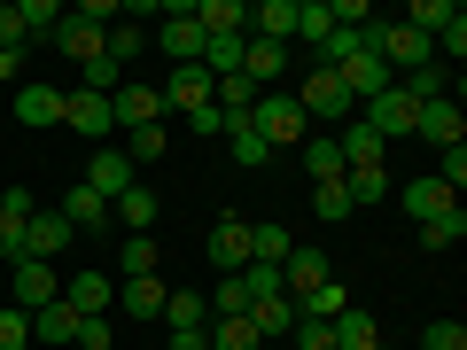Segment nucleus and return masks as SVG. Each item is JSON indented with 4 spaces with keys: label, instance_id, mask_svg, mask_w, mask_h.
<instances>
[{
    "label": "nucleus",
    "instance_id": "nucleus-1",
    "mask_svg": "<svg viewBox=\"0 0 467 350\" xmlns=\"http://www.w3.org/2000/svg\"><path fill=\"white\" fill-rule=\"evenodd\" d=\"M250 133L265 140V156L273 149H304V109H296V94H257V109H250Z\"/></svg>",
    "mask_w": 467,
    "mask_h": 350
},
{
    "label": "nucleus",
    "instance_id": "nucleus-2",
    "mask_svg": "<svg viewBox=\"0 0 467 350\" xmlns=\"http://www.w3.org/2000/svg\"><path fill=\"white\" fill-rule=\"evenodd\" d=\"M296 109H304V125L319 117V125L335 133V125H350V109H358V101L343 94V78H335V70H319V63H312V78L296 86Z\"/></svg>",
    "mask_w": 467,
    "mask_h": 350
},
{
    "label": "nucleus",
    "instance_id": "nucleus-3",
    "mask_svg": "<svg viewBox=\"0 0 467 350\" xmlns=\"http://www.w3.org/2000/svg\"><path fill=\"white\" fill-rule=\"evenodd\" d=\"M358 125H374L382 140H405L420 125V101L405 94V86H389V94H374V101H358Z\"/></svg>",
    "mask_w": 467,
    "mask_h": 350
},
{
    "label": "nucleus",
    "instance_id": "nucleus-4",
    "mask_svg": "<svg viewBox=\"0 0 467 350\" xmlns=\"http://www.w3.org/2000/svg\"><path fill=\"white\" fill-rule=\"evenodd\" d=\"M164 55L171 63H202V47H211V32L195 24V0H164Z\"/></svg>",
    "mask_w": 467,
    "mask_h": 350
},
{
    "label": "nucleus",
    "instance_id": "nucleus-5",
    "mask_svg": "<svg viewBox=\"0 0 467 350\" xmlns=\"http://www.w3.org/2000/svg\"><path fill=\"white\" fill-rule=\"evenodd\" d=\"M211 70L202 63H171V78L156 86V94H164V117H195V109H211Z\"/></svg>",
    "mask_w": 467,
    "mask_h": 350
},
{
    "label": "nucleus",
    "instance_id": "nucleus-6",
    "mask_svg": "<svg viewBox=\"0 0 467 350\" xmlns=\"http://www.w3.org/2000/svg\"><path fill=\"white\" fill-rule=\"evenodd\" d=\"M8 273H16V296H8L16 312H47V304H63V273H55V265H39V257H16Z\"/></svg>",
    "mask_w": 467,
    "mask_h": 350
},
{
    "label": "nucleus",
    "instance_id": "nucleus-7",
    "mask_svg": "<svg viewBox=\"0 0 467 350\" xmlns=\"http://www.w3.org/2000/svg\"><path fill=\"white\" fill-rule=\"evenodd\" d=\"M109 117L125 125V133H140V125H164V94H156V86H140V78H117Z\"/></svg>",
    "mask_w": 467,
    "mask_h": 350
},
{
    "label": "nucleus",
    "instance_id": "nucleus-8",
    "mask_svg": "<svg viewBox=\"0 0 467 350\" xmlns=\"http://www.w3.org/2000/svg\"><path fill=\"white\" fill-rule=\"evenodd\" d=\"M63 304L78 319H109V304H117V273H70L63 281Z\"/></svg>",
    "mask_w": 467,
    "mask_h": 350
},
{
    "label": "nucleus",
    "instance_id": "nucleus-9",
    "mask_svg": "<svg viewBox=\"0 0 467 350\" xmlns=\"http://www.w3.org/2000/svg\"><path fill=\"white\" fill-rule=\"evenodd\" d=\"M398 202H405V218H413V226H429V218H451V211H460V195H451L436 171H429V180H405Z\"/></svg>",
    "mask_w": 467,
    "mask_h": 350
},
{
    "label": "nucleus",
    "instance_id": "nucleus-10",
    "mask_svg": "<svg viewBox=\"0 0 467 350\" xmlns=\"http://www.w3.org/2000/svg\"><path fill=\"white\" fill-rule=\"evenodd\" d=\"M63 250H70V218H63V211H32V218H24V257L55 265Z\"/></svg>",
    "mask_w": 467,
    "mask_h": 350
},
{
    "label": "nucleus",
    "instance_id": "nucleus-11",
    "mask_svg": "<svg viewBox=\"0 0 467 350\" xmlns=\"http://www.w3.org/2000/svg\"><path fill=\"white\" fill-rule=\"evenodd\" d=\"M63 125L78 140H109L117 117H109V94H63Z\"/></svg>",
    "mask_w": 467,
    "mask_h": 350
},
{
    "label": "nucleus",
    "instance_id": "nucleus-12",
    "mask_svg": "<svg viewBox=\"0 0 467 350\" xmlns=\"http://www.w3.org/2000/svg\"><path fill=\"white\" fill-rule=\"evenodd\" d=\"M413 133L429 140L436 156H444V149H460V140H467V117H460V101H420V125H413Z\"/></svg>",
    "mask_w": 467,
    "mask_h": 350
},
{
    "label": "nucleus",
    "instance_id": "nucleus-13",
    "mask_svg": "<svg viewBox=\"0 0 467 350\" xmlns=\"http://www.w3.org/2000/svg\"><path fill=\"white\" fill-rule=\"evenodd\" d=\"M164 273H133V281H117V312L125 319H164Z\"/></svg>",
    "mask_w": 467,
    "mask_h": 350
},
{
    "label": "nucleus",
    "instance_id": "nucleus-14",
    "mask_svg": "<svg viewBox=\"0 0 467 350\" xmlns=\"http://www.w3.org/2000/svg\"><path fill=\"white\" fill-rule=\"evenodd\" d=\"M133 180H140V171L125 164V149H94V164H86V180H78V187H94L101 202H117V195H125Z\"/></svg>",
    "mask_w": 467,
    "mask_h": 350
},
{
    "label": "nucleus",
    "instance_id": "nucleus-15",
    "mask_svg": "<svg viewBox=\"0 0 467 350\" xmlns=\"http://www.w3.org/2000/svg\"><path fill=\"white\" fill-rule=\"evenodd\" d=\"M250 265V218H218L211 226V273H242Z\"/></svg>",
    "mask_w": 467,
    "mask_h": 350
},
{
    "label": "nucleus",
    "instance_id": "nucleus-16",
    "mask_svg": "<svg viewBox=\"0 0 467 350\" xmlns=\"http://www.w3.org/2000/svg\"><path fill=\"white\" fill-rule=\"evenodd\" d=\"M32 211H39L32 187H8V195H0V257H8V265L24 257V218H32Z\"/></svg>",
    "mask_w": 467,
    "mask_h": 350
},
{
    "label": "nucleus",
    "instance_id": "nucleus-17",
    "mask_svg": "<svg viewBox=\"0 0 467 350\" xmlns=\"http://www.w3.org/2000/svg\"><path fill=\"white\" fill-rule=\"evenodd\" d=\"M335 78H343V94H350V101H374V94H389V86H398V78L382 70V55H350Z\"/></svg>",
    "mask_w": 467,
    "mask_h": 350
},
{
    "label": "nucleus",
    "instance_id": "nucleus-18",
    "mask_svg": "<svg viewBox=\"0 0 467 350\" xmlns=\"http://www.w3.org/2000/svg\"><path fill=\"white\" fill-rule=\"evenodd\" d=\"M250 39L288 47V39H296V0H257V8H250Z\"/></svg>",
    "mask_w": 467,
    "mask_h": 350
},
{
    "label": "nucleus",
    "instance_id": "nucleus-19",
    "mask_svg": "<svg viewBox=\"0 0 467 350\" xmlns=\"http://www.w3.org/2000/svg\"><path fill=\"white\" fill-rule=\"evenodd\" d=\"M288 250H296V233L281 218H250V265H288Z\"/></svg>",
    "mask_w": 467,
    "mask_h": 350
},
{
    "label": "nucleus",
    "instance_id": "nucleus-20",
    "mask_svg": "<svg viewBox=\"0 0 467 350\" xmlns=\"http://www.w3.org/2000/svg\"><path fill=\"white\" fill-rule=\"evenodd\" d=\"M16 125H32V133L63 125V94L55 86H16Z\"/></svg>",
    "mask_w": 467,
    "mask_h": 350
},
{
    "label": "nucleus",
    "instance_id": "nucleus-21",
    "mask_svg": "<svg viewBox=\"0 0 467 350\" xmlns=\"http://www.w3.org/2000/svg\"><path fill=\"white\" fill-rule=\"evenodd\" d=\"M281 70H288V47H273V39H242V78H250V86H265V94H273Z\"/></svg>",
    "mask_w": 467,
    "mask_h": 350
},
{
    "label": "nucleus",
    "instance_id": "nucleus-22",
    "mask_svg": "<svg viewBox=\"0 0 467 350\" xmlns=\"http://www.w3.org/2000/svg\"><path fill=\"white\" fill-rule=\"evenodd\" d=\"M319 281H335V273H327V257L296 242V250H288V265H281V288H288V296H312Z\"/></svg>",
    "mask_w": 467,
    "mask_h": 350
},
{
    "label": "nucleus",
    "instance_id": "nucleus-23",
    "mask_svg": "<svg viewBox=\"0 0 467 350\" xmlns=\"http://www.w3.org/2000/svg\"><path fill=\"white\" fill-rule=\"evenodd\" d=\"M164 327H171V335H202V327H211L202 288H171V296H164Z\"/></svg>",
    "mask_w": 467,
    "mask_h": 350
},
{
    "label": "nucleus",
    "instance_id": "nucleus-24",
    "mask_svg": "<svg viewBox=\"0 0 467 350\" xmlns=\"http://www.w3.org/2000/svg\"><path fill=\"white\" fill-rule=\"evenodd\" d=\"M109 218H125V233H149V226H156V218H164V202H156V195H149V187H140V180H133V187H125V195H117V202H109Z\"/></svg>",
    "mask_w": 467,
    "mask_h": 350
},
{
    "label": "nucleus",
    "instance_id": "nucleus-25",
    "mask_svg": "<svg viewBox=\"0 0 467 350\" xmlns=\"http://www.w3.org/2000/svg\"><path fill=\"white\" fill-rule=\"evenodd\" d=\"M327 335H335V350H389V343H382V327H374L358 304H350L343 319H327Z\"/></svg>",
    "mask_w": 467,
    "mask_h": 350
},
{
    "label": "nucleus",
    "instance_id": "nucleus-26",
    "mask_svg": "<svg viewBox=\"0 0 467 350\" xmlns=\"http://www.w3.org/2000/svg\"><path fill=\"white\" fill-rule=\"evenodd\" d=\"M55 47H63L78 70H86V63H101V32H94V24H78L70 8H63V24H55Z\"/></svg>",
    "mask_w": 467,
    "mask_h": 350
},
{
    "label": "nucleus",
    "instance_id": "nucleus-27",
    "mask_svg": "<svg viewBox=\"0 0 467 350\" xmlns=\"http://www.w3.org/2000/svg\"><path fill=\"white\" fill-rule=\"evenodd\" d=\"M195 24H202L211 39H226V32L250 39V8H242V0H195Z\"/></svg>",
    "mask_w": 467,
    "mask_h": 350
},
{
    "label": "nucleus",
    "instance_id": "nucleus-28",
    "mask_svg": "<svg viewBox=\"0 0 467 350\" xmlns=\"http://www.w3.org/2000/svg\"><path fill=\"white\" fill-rule=\"evenodd\" d=\"M63 218H70V233H101V226H109V202H101L94 187H70V195H63Z\"/></svg>",
    "mask_w": 467,
    "mask_h": 350
},
{
    "label": "nucleus",
    "instance_id": "nucleus-29",
    "mask_svg": "<svg viewBox=\"0 0 467 350\" xmlns=\"http://www.w3.org/2000/svg\"><path fill=\"white\" fill-rule=\"evenodd\" d=\"M288 304H296V319H319V327H327V319H343V312H350L343 281H319L312 296H288Z\"/></svg>",
    "mask_w": 467,
    "mask_h": 350
},
{
    "label": "nucleus",
    "instance_id": "nucleus-30",
    "mask_svg": "<svg viewBox=\"0 0 467 350\" xmlns=\"http://www.w3.org/2000/svg\"><path fill=\"white\" fill-rule=\"evenodd\" d=\"M202 304H211V319H242V312H250V281H242V273H218Z\"/></svg>",
    "mask_w": 467,
    "mask_h": 350
},
{
    "label": "nucleus",
    "instance_id": "nucleus-31",
    "mask_svg": "<svg viewBox=\"0 0 467 350\" xmlns=\"http://www.w3.org/2000/svg\"><path fill=\"white\" fill-rule=\"evenodd\" d=\"M304 171H312V187L343 180V149H335V133H312V140H304Z\"/></svg>",
    "mask_w": 467,
    "mask_h": 350
},
{
    "label": "nucleus",
    "instance_id": "nucleus-32",
    "mask_svg": "<svg viewBox=\"0 0 467 350\" xmlns=\"http://www.w3.org/2000/svg\"><path fill=\"white\" fill-rule=\"evenodd\" d=\"M250 327H257V343H273V335L296 327V304H288V296H257L250 304Z\"/></svg>",
    "mask_w": 467,
    "mask_h": 350
},
{
    "label": "nucleus",
    "instance_id": "nucleus-33",
    "mask_svg": "<svg viewBox=\"0 0 467 350\" xmlns=\"http://www.w3.org/2000/svg\"><path fill=\"white\" fill-rule=\"evenodd\" d=\"M32 343H78V312H70V304L32 312Z\"/></svg>",
    "mask_w": 467,
    "mask_h": 350
},
{
    "label": "nucleus",
    "instance_id": "nucleus-34",
    "mask_svg": "<svg viewBox=\"0 0 467 350\" xmlns=\"http://www.w3.org/2000/svg\"><path fill=\"white\" fill-rule=\"evenodd\" d=\"M202 343H211V350H265V343H257V327H250V312H242V319H211Z\"/></svg>",
    "mask_w": 467,
    "mask_h": 350
},
{
    "label": "nucleus",
    "instance_id": "nucleus-35",
    "mask_svg": "<svg viewBox=\"0 0 467 350\" xmlns=\"http://www.w3.org/2000/svg\"><path fill=\"white\" fill-rule=\"evenodd\" d=\"M156 233H125V250H117V281H133V273H156Z\"/></svg>",
    "mask_w": 467,
    "mask_h": 350
},
{
    "label": "nucleus",
    "instance_id": "nucleus-36",
    "mask_svg": "<svg viewBox=\"0 0 467 350\" xmlns=\"http://www.w3.org/2000/svg\"><path fill=\"white\" fill-rule=\"evenodd\" d=\"M413 101H451V63H420L413 78H398Z\"/></svg>",
    "mask_w": 467,
    "mask_h": 350
},
{
    "label": "nucleus",
    "instance_id": "nucleus-37",
    "mask_svg": "<svg viewBox=\"0 0 467 350\" xmlns=\"http://www.w3.org/2000/svg\"><path fill=\"white\" fill-rule=\"evenodd\" d=\"M460 242H467V211H451V218H429V226H420V250H429V257L460 250Z\"/></svg>",
    "mask_w": 467,
    "mask_h": 350
},
{
    "label": "nucleus",
    "instance_id": "nucleus-38",
    "mask_svg": "<svg viewBox=\"0 0 467 350\" xmlns=\"http://www.w3.org/2000/svg\"><path fill=\"white\" fill-rule=\"evenodd\" d=\"M226 156H234L242 171H257V164H265V140L250 133V117H234V125H226Z\"/></svg>",
    "mask_w": 467,
    "mask_h": 350
},
{
    "label": "nucleus",
    "instance_id": "nucleus-39",
    "mask_svg": "<svg viewBox=\"0 0 467 350\" xmlns=\"http://www.w3.org/2000/svg\"><path fill=\"white\" fill-rule=\"evenodd\" d=\"M156 156H171V140H164V125H140V133H125V164H156Z\"/></svg>",
    "mask_w": 467,
    "mask_h": 350
},
{
    "label": "nucleus",
    "instance_id": "nucleus-40",
    "mask_svg": "<svg viewBox=\"0 0 467 350\" xmlns=\"http://www.w3.org/2000/svg\"><path fill=\"white\" fill-rule=\"evenodd\" d=\"M343 187H350V211H367L389 195V171H343Z\"/></svg>",
    "mask_w": 467,
    "mask_h": 350
},
{
    "label": "nucleus",
    "instance_id": "nucleus-41",
    "mask_svg": "<svg viewBox=\"0 0 467 350\" xmlns=\"http://www.w3.org/2000/svg\"><path fill=\"white\" fill-rule=\"evenodd\" d=\"M16 24H24V39H32V32H47V39H55L63 8H55V0H16Z\"/></svg>",
    "mask_w": 467,
    "mask_h": 350
},
{
    "label": "nucleus",
    "instance_id": "nucleus-42",
    "mask_svg": "<svg viewBox=\"0 0 467 350\" xmlns=\"http://www.w3.org/2000/svg\"><path fill=\"white\" fill-rule=\"evenodd\" d=\"M312 211L327 218V226H335V218H350V187H343V180H327V187H312Z\"/></svg>",
    "mask_w": 467,
    "mask_h": 350
},
{
    "label": "nucleus",
    "instance_id": "nucleus-43",
    "mask_svg": "<svg viewBox=\"0 0 467 350\" xmlns=\"http://www.w3.org/2000/svg\"><path fill=\"white\" fill-rule=\"evenodd\" d=\"M117 78H125V70L101 55V63H86V70H78V94H117Z\"/></svg>",
    "mask_w": 467,
    "mask_h": 350
},
{
    "label": "nucleus",
    "instance_id": "nucleus-44",
    "mask_svg": "<svg viewBox=\"0 0 467 350\" xmlns=\"http://www.w3.org/2000/svg\"><path fill=\"white\" fill-rule=\"evenodd\" d=\"M24 343H32V312L8 304V312H0V350H24Z\"/></svg>",
    "mask_w": 467,
    "mask_h": 350
},
{
    "label": "nucleus",
    "instance_id": "nucleus-45",
    "mask_svg": "<svg viewBox=\"0 0 467 350\" xmlns=\"http://www.w3.org/2000/svg\"><path fill=\"white\" fill-rule=\"evenodd\" d=\"M420 350H467V327L460 319H436V327L420 335Z\"/></svg>",
    "mask_w": 467,
    "mask_h": 350
},
{
    "label": "nucleus",
    "instance_id": "nucleus-46",
    "mask_svg": "<svg viewBox=\"0 0 467 350\" xmlns=\"http://www.w3.org/2000/svg\"><path fill=\"white\" fill-rule=\"evenodd\" d=\"M436 180L460 195V187H467V149H444V156H436Z\"/></svg>",
    "mask_w": 467,
    "mask_h": 350
},
{
    "label": "nucleus",
    "instance_id": "nucleus-47",
    "mask_svg": "<svg viewBox=\"0 0 467 350\" xmlns=\"http://www.w3.org/2000/svg\"><path fill=\"white\" fill-rule=\"evenodd\" d=\"M288 335H296V350H335V335L319 327V319H296V327H288Z\"/></svg>",
    "mask_w": 467,
    "mask_h": 350
},
{
    "label": "nucleus",
    "instance_id": "nucleus-48",
    "mask_svg": "<svg viewBox=\"0 0 467 350\" xmlns=\"http://www.w3.org/2000/svg\"><path fill=\"white\" fill-rule=\"evenodd\" d=\"M187 133H195V140H226V117H218V109H195V117H187Z\"/></svg>",
    "mask_w": 467,
    "mask_h": 350
},
{
    "label": "nucleus",
    "instance_id": "nucleus-49",
    "mask_svg": "<svg viewBox=\"0 0 467 350\" xmlns=\"http://www.w3.org/2000/svg\"><path fill=\"white\" fill-rule=\"evenodd\" d=\"M117 335H109V319H78V350H109Z\"/></svg>",
    "mask_w": 467,
    "mask_h": 350
},
{
    "label": "nucleus",
    "instance_id": "nucleus-50",
    "mask_svg": "<svg viewBox=\"0 0 467 350\" xmlns=\"http://www.w3.org/2000/svg\"><path fill=\"white\" fill-rule=\"evenodd\" d=\"M0 47H8V55L24 47V24H16V0H8V8H0Z\"/></svg>",
    "mask_w": 467,
    "mask_h": 350
}]
</instances>
